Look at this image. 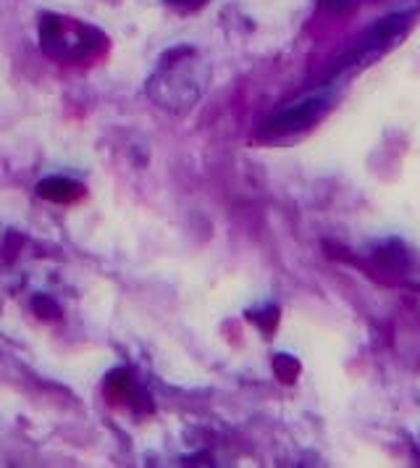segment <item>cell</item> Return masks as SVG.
<instances>
[{
    "label": "cell",
    "mask_w": 420,
    "mask_h": 468,
    "mask_svg": "<svg viewBox=\"0 0 420 468\" xmlns=\"http://www.w3.org/2000/svg\"><path fill=\"white\" fill-rule=\"evenodd\" d=\"M320 113H323V103L318 98L299 101V103H294L287 111L276 113L271 122L263 127V134H268V137H284V134L302 132V129L313 127L315 122L320 119Z\"/></svg>",
    "instance_id": "obj_1"
},
{
    "label": "cell",
    "mask_w": 420,
    "mask_h": 468,
    "mask_svg": "<svg viewBox=\"0 0 420 468\" xmlns=\"http://www.w3.org/2000/svg\"><path fill=\"white\" fill-rule=\"evenodd\" d=\"M173 3H189L192 5V3H200V0H173Z\"/></svg>",
    "instance_id": "obj_5"
},
{
    "label": "cell",
    "mask_w": 420,
    "mask_h": 468,
    "mask_svg": "<svg viewBox=\"0 0 420 468\" xmlns=\"http://www.w3.org/2000/svg\"><path fill=\"white\" fill-rule=\"evenodd\" d=\"M32 311H35L42 321H56L61 316V308H58L50 298H45V295H37V298L32 300Z\"/></svg>",
    "instance_id": "obj_4"
},
{
    "label": "cell",
    "mask_w": 420,
    "mask_h": 468,
    "mask_svg": "<svg viewBox=\"0 0 420 468\" xmlns=\"http://www.w3.org/2000/svg\"><path fill=\"white\" fill-rule=\"evenodd\" d=\"M105 398H108V403L113 405H121L126 403L129 408H134V410H140V403L145 400V395L134 387L131 382V377L126 374V371H110L108 377H105Z\"/></svg>",
    "instance_id": "obj_2"
},
{
    "label": "cell",
    "mask_w": 420,
    "mask_h": 468,
    "mask_svg": "<svg viewBox=\"0 0 420 468\" xmlns=\"http://www.w3.org/2000/svg\"><path fill=\"white\" fill-rule=\"evenodd\" d=\"M37 195L42 200H50V203H61V206H68V203H77L84 195V187L74 179H63V176H53V179H45L37 187Z\"/></svg>",
    "instance_id": "obj_3"
}]
</instances>
